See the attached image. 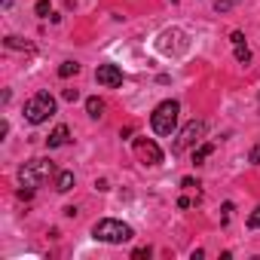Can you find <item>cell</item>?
<instances>
[{
  "mask_svg": "<svg viewBox=\"0 0 260 260\" xmlns=\"http://www.w3.org/2000/svg\"><path fill=\"white\" fill-rule=\"evenodd\" d=\"M248 226H251V230H260V205L251 211V217H248Z\"/></svg>",
  "mask_w": 260,
  "mask_h": 260,
  "instance_id": "16",
  "label": "cell"
},
{
  "mask_svg": "<svg viewBox=\"0 0 260 260\" xmlns=\"http://www.w3.org/2000/svg\"><path fill=\"white\" fill-rule=\"evenodd\" d=\"M132 257H135V260H141V257H150V248H138Z\"/></svg>",
  "mask_w": 260,
  "mask_h": 260,
  "instance_id": "19",
  "label": "cell"
},
{
  "mask_svg": "<svg viewBox=\"0 0 260 260\" xmlns=\"http://www.w3.org/2000/svg\"><path fill=\"white\" fill-rule=\"evenodd\" d=\"M49 116H55V98H52L49 92H37V95H31V98L25 101V119H28V122L40 125V122H46Z\"/></svg>",
  "mask_w": 260,
  "mask_h": 260,
  "instance_id": "3",
  "label": "cell"
},
{
  "mask_svg": "<svg viewBox=\"0 0 260 260\" xmlns=\"http://www.w3.org/2000/svg\"><path fill=\"white\" fill-rule=\"evenodd\" d=\"M10 4H13V0H4V7H10Z\"/></svg>",
  "mask_w": 260,
  "mask_h": 260,
  "instance_id": "22",
  "label": "cell"
},
{
  "mask_svg": "<svg viewBox=\"0 0 260 260\" xmlns=\"http://www.w3.org/2000/svg\"><path fill=\"white\" fill-rule=\"evenodd\" d=\"M34 13H37L40 19H46V16H49V0H37V7H34Z\"/></svg>",
  "mask_w": 260,
  "mask_h": 260,
  "instance_id": "15",
  "label": "cell"
},
{
  "mask_svg": "<svg viewBox=\"0 0 260 260\" xmlns=\"http://www.w3.org/2000/svg\"><path fill=\"white\" fill-rule=\"evenodd\" d=\"M211 153H214V144H202L199 150H193V162H196V166H202Z\"/></svg>",
  "mask_w": 260,
  "mask_h": 260,
  "instance_id": "12",
  "label": "cell"
},
{
  "mask_svg": "<svg viewBox=\"0 0 260 260\" xmlns=\"http://www.w3.org/2000/svg\"><path fill=\"white\" fill-rule=\"evenodd\" d=\"M233 4H236V0H217V4H214V10H217V13H226Z\"/></svg>",
  "mask_w": 260,
  "mask_h": 260,
  "instance_id": "17",
  "label": "cell"
},
{
  "mask_svg": "<svg viewBox=\"0 0 260 260\" xmlns=\"http://www.w3.org/2000/svg\"><path fill=\"white\" fill-rule=\"evenodd\" d=\"M205 122L202 119H193V122H187L184 125V132L178 135V141H175V153H181V150H187V147H193V144H199L202 141V135H205Z\"/></svg>",
  "mask_w": 260,
  "mask_h": 260,
  "instance_id": "5",
  "label": "cell"
},
{
  "mask_svg": "<svg viewBox=\"0 0 260 260\" xmlns=\"http://www.w3.org/2000/svg\"><path fill=\"white\" fill-rule=\"evenodd\" d=\"M95 80H98L101 86H107V89H116V86H122V71H119L116 64H98Z\"/></svg>",
  "mask_w": 260,
  "mask_h": 260,
  "instance_id": "7",
  "label": "cell"
},
{
  "mask_svg": "<svg viewBox=\"0 0 260 260\" xmlns=\"http://www.w3.org/2000/svg\"><path fill=\"white\" fill-rule=\"evenodd\" d=\"M52 175H55V166H52L49 159H31V162H25V166L19 169L22 187H40V184L49 181Z\"/></svg>",
  "mask_w": 260,
  "mask_h": 260,
  "instance_id": "4",
  "label": "cell"
},
{
  "mask_svg": "<svg viewBox=\"0 0 260 260\" xmlns=\"http://www.w3.org/2000/svg\"><path fill=\"white\" fill-rule=\"evenodd\" d=\"M178 113H181V104L178 101H162L156 110H153V116H150V125H153V132L156 135H172L175 128H178Z\"/></svg>",
  "mask_w": 260,
  "mask_h": 260,
  "instance_id": "2",
  "label": "cell"
},
{
  "mask_svg": "<svg viewBox=\"0 0 260 260\" xmlns=\"http://www.w3.org/2000/svg\"><path fill=\"white\" fill-rule=\"evenodd\" d=\"M71 187H74V172H58L55 175V190L58 193H68Z\"/></svg>",
  "mask_w": 260,
  "mask_h": 260,
  "instance_id": "9",
  "label": "cell"
},
{
  "mask_svg": "<svg viewBox=\"0 0 260 260\" xmlns=\"http://www.w3.org/2000/svg\"><path fill=\"white\" fill-rule=\"evenodd\" d=\"M7 46H10V49H25V52H31V43H25L22 37H7Z\"/></svg>",
  "mask_w": 260,
  "mask_h": 260,
  "instance_id": "13",
  "label": "cell"
},
{
  "mask_svg": "<svg viewBox=\"0 0 260 260\" xmlns=\"http://www.w3.org/2000/svg\"><path fill=\"white\" fill-rule=\"evenodd\" d=\"M77 74H80V64H77V61H61V64H58V77H61V80L77 77Z\"/></svg>",
  "mask_w": 260,
  "mask_h": 260,
  "instance_id": "10",
  "label": "cell"
},
{
  "mask_svg": "<svg viewBox=\"0 0 260 260\" xmlns=\"http://www.w3.org/2000/svg\"><path fill=\"white\" fill-rule=\"evenodd\" d=\"M236 61H242V64H248V61H251V49H248L245 43H239V46H236Z\"/></svg>",
  "mask_w": 260,
  "mask_h": 260,
  "instance_id": "14",
  "label": "cell"
},
{
  "mask_svg": "<svg viewBox=\"0 0 260 260\" xmlns=\"http://www.w3.org/2000/svg\"><path fill=\"white\" fill-rule=\"evenodd\" d=\"M251 162H254V166H260V144L251 150Z\"/></svg>",
  "mask_w": 260,
  "mask_h": 260,
  "instance_id": "20",
  "label": "cell"
},
{
  "mask_svg": "<svg viewBox=\"0 0 260 260\" xmlns=\"http://www.w3.org/2000/svg\"><path fill=\"white\" fill-rule=\"evenodd\" d=\"M132 236H135L132 226L122 223V220H113V217H104V220H98L92 226V239L107 242V245H122V242H128Z\"/></svg>",
  "mask_w": 260,
  "mask_h": 260,
  "instance_id": "1",
  "label": "cell"
},
{
  "mask_svg": "<svg viewBox=\"0 0 260 260\" xmlns=\"http://www.w3.org/2000/svg\"><path fill=\"white\" fill-rule=\"evenodd\" d=\"M77 98H80L77 89H64V101H77Z\"/></svg>",
  "mask_w": 260,
  "mask_h": 260,
  "instance_id": "18",
  "label": "cell"
},
{
  "mask_svg": "<svg viewBox=\"0 0 260 260\" xmlns=\"http://www.w3.org/2000/svg\"><path fill=\"white\" fill-rule=\"evenodd\" d=\"M230 40H233V43H236V46H239V43H245V37H242V34H239V31H233V34H230Z\"/></svg>",
  "mask_w": 260,
  "mask_h": 260,
  "instance_id": "21",
  "label": "cell"
},
{
  "mask_svg": "<svg viewBox=\"0 0 260 260\" xmlns=\"http://www.w3.org/2000/svg\"><path fill=\"white\" fill-rule=\"evenodd\" d=\"M68 141H71V128L68 125H55L52 132H49V138H46L49 147H64Z\"/></svg>",
  "mask_w": 260,
  "mask_h": 260,
  "instance_id": "8",
  "label": "cell"
},
{
  "mask_svg": "<svg viewBox=\"0 0 260 260\" xmlns=\"http://www.w3.org/2000/svg\"><path fill=\"white\" fill-rule=\"evenodd\" d=\"M135 153L144 166H159L162 162V150L156 147V141L150 138H135Z\"/></svg>",
  "mask_w": 260,
  "mask_h": 260,
  "instance_id": "6",
  "label": "cell"
},
{
  "mask_svg": "<svg viewBox=\"0 0 260 260\" xmlns=\"http://www.w3.org/2000/svg\"><path fill=\"white\" fill-rule=\"evenodd\" d=\"M86 113L98 119V116L104 113V101H101V98H86Z\"/></svg>",
  "mask_w": 260,
  "mask_h": 260,
  "instance_id": "11",
  "label": "cell"
}]
</instances>
